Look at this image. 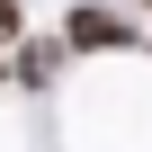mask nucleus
<instances>
[{
  "label": "nucleus",
  "instance_id": "20e7f679",
  "mask_svg": "<svg viewBox=\"0 0 152 152\" xmlns=\"http://www.w3.org/2000/svg\"><path fill=\"white\" fill-rule=\"evenodd\" d=\"M0 81H18V72H9V54H0Z\"/></svg>",
  "mask_w": 152,
  "mask_h": 152
},
{
  "label": "nucleus",
  "instance_id": "f257e3e1",
  "mask_svg": "<svg viewBox=\"0 0 152 152\" xmlns=\"http://www.w3.org/2000/svg\"><path fill=\"white\" fill-rule=\"evenodd\" d=\"M63 45H72V54H134V27H125L116 9H99V0H81V9L63 18Z\"/></svg>",
  "mask_w": 152,
  "mask_h": 152
},
{
  "label": "nucleus",
  "instance_id": "f03ea898",
  "mask_svg": "<svg viewBox=\"0 0 152 152\" xmlns=\"http://www.w3.org/2000/svg\"><path fill=\"white\" fill-rule=\"evenodd\" d=\"M63 54H72V45H45V36H27V45L9 54V72H18V81H27V90H45V81H54V72H63Z\"/></svg>",
  "mask_w": 152,
  "mask_h": 152
},
{
  "label": "nucleus",
  "instance_id": "423d86ee",
  "mask_svg": "<svg viewBox=\"0 0 152 152\" xmlns=\"http://www.w3.org/2000/svg\"><path fill=\"white\" fill-rule=\"evenodd\" d=\"M143 54H152V45H143Z\"/></svg>",
  "mask_w": 152,
  "mask_h": 152
},
{
  "label": "nucleus",
  "instance_id": "39448f33",
  "mask_svg": "<svg viewBox=\"0 0 152 152\" xmlns=\"http://www.w3.org/2000/svg\"><path fill=\"white\" fill-rule=\"evenodd\" d=\"M143 9H152V0H143Z\"/></svg>",
  "mask_w": 152,
  "mask_h": 152
},
{
  "label": "nucleus",
  "instance_id": "7ed1b4c3",
  "mask_svg": "<svg viewBox=\"0 0 152 152\" xmlns=\"http://www.w3.org/2000/svg\"><path fill=\"white\" fill-rule=\"evenodd\" d=\"M27 45V18H18V0H0V54H18Z\"/></svg>",
  "mask_w": 152,
  "mask_h": 152
}]
</instances>
